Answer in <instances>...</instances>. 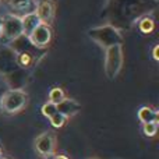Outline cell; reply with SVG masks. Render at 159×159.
Segmentation results:
<instances>
[{
    "label": "cell",
    "mask_w": 159,
    "mask_h": 159,
    "mask_svg": "<svg viewBox=\"0 0 159 159\" xmlns=\"http://www.w3.org/2000/svg\"><path fill=\"white\" fill-rule=\"evenodd\" d=\"M55 145H56V137H55V134L50 131L42 133L35 141L36 152L43 158L52 157L53 152H55Z\"/></svg>",
    "instance_id": "cell-9"
},
{
    "label": "cell",
    "mask_w": 159,
    "mask_h": 159,
    "mask_svg": "<svg viewBox=\"0 0 159 159\" xmlns=\"http://www.w3.org/2000/svg\"><path fill=\"white\" fill-rule=\"evenodd\" d=\"M36 2H41V0H36Z\"/></svg>",
    "instance_id": "cell-27"
},
{
    "label": "cell",
    "mask_w": 159,
    "mask_h": 159,
    "mask_svg": "<svg viewBox=\"0 0 159 159\" xmlns=\"http://www.w3.org/2000/svg\"><path fill=\"white\" fill-rule=\"evenodd\" d=\"M0 3L7 6L13 11V16H17L20 18L25 14L35 13L36 4H38L36 0H0Z\"/></svg>",
    "instance_id": "cell-8"
},
{
    "label": "cell",
    "mask_w": 159,
    "mask_h": 159,
    "mask_svg": "<svg viewBox=\"0 0 159 159\" xmlns=\"http://www.w3.org/2000/svg\"><path fill=\"white\" fill-rule=\"evenodd\" d=\"M22 35V24L21 18L13 14L2 18V30H0V43L8 45L13 39Z\"/></svg>",
    "instance_id": "cell-4"
},
{
    "label": "cell",
    "mask_w": 159,
    "mask_h": 159,
    "mask_svg": "<svg viewBox=\"0 0 159 159\" xmlns=\"http://www.w3.org/2000/svg\"><path fill=\"white\" fill-rule=\"evenodd\" d=\"M3 157V149H2V147H0V158Z\"/></svg>",
    "instance_id": "cell-24"
},
{
    "label": "cell",
    "mask_w": 159,
    "mask_h": 159,
    "mask_svg": "<svg viewBox=\"0 0 159 159\" xmlns=\"http://www.w3.org/2000/svg\"><path fill=\"white\" fill-rule=\"evenodd\" d=\"M28 96L22 89H7L0 102V110L6 113H17L24 109Z\"/></svg>",
    "instance_id": "cell-3"
},
{
    "label": "cell",
    "mask_w": 159,
    "mask_h": 159,
    "mask_svg": "<svg viewBox=\"0 0 159 159\" xmlns=\"http://www.w3.org/2000/svg\"><path fill=\"white\" fill-rule=\"evenodd\" d=\"M138 30L143 34H151L155 30V21L151 16H144L138 20Z\"/></svg>",
    "instance_id": "cell-16"
},
{
    "label": "cell",
    "mask_w": 159,
    "mask_h": 159,
    "mask_svg": "<svg viewBox=\"0 0 159 159\" xmlns=\"http://www.w3.org/2000/svg\"><path fill=\"white\" fill-rule=\"evenodd\" d=\"M158 6V0H107L105 16L109 25L117 31L129 30L135 21L148 16Z\"/></svg>",
    "instance_id": "cell-1"
},
{
    "label": "cell",
    "mask_w": 159,
    "mask_h": 159,
    "mask_svg": "<svg viewBox=\"0 0 159 159\" xmlns=\"http://www.w3.org/2000/svg\"><path fill=\"white\" fill-rule=\"evenodd\" d=\"M50 120V124H52L55 129H61V127L66 124V121H67V117L66 116H63L61 113H59V112H56L55 115L52 116V117L49 119Z\"/></svg>",
    "instance_id": "cell-19"
},
{
    "label": "cell",
    "mask_w": 159,
    "mask_h": 159,
    "mask_svg": "<svg viewBox=\"0 0 159 159\" xmlns=\"http://www.w3.org/2000/svg\"><path fill=\"white\" fill-rule=\"evenodd\" d=\"M64 98H66V93H64V91L61 89L60 87H55V88H52V89H50V92H49V102L57 105V103H60Z\"/></svg>",
    "instance_id": "cell-17"
},
{
    "label": "cell",
    "mask_w": 159,
    "mask_h": 159,
    "mask_svg": "<svg viewBox=\"0 0 159 159\" xmlns=\"http://www.w3.org/2000/svg\"><path fill=\"white\" fill-rule=\"evenodd\" d=\"M42 115L45 116V117H48V119H50L53 115H55L56 112H57V107H56V105L55 103H52V102H49L48 101L46 103L42 106Z\"/></svg>",
    "instance_id": "cell-20"
},
{
    "label": "cell",
    "mask_w": 159,
    "mask_h": 159,
    "mask_svg": "<svg viewBox=\"0 0 159 159\" xmlns=\"http://www.w3.org/2000/svg\"><path fill=\"white\" fill-rule=\"evenodd\" d=\"M55 159H70L69 157H66V155H56V157H55Z\"/></svg>",
    "instance_id": "cell-23"
},
{
    "label": "cell",
    "mask_w": 159,
    "mask_h": 159,
    "mask_svg": "<svg viewBox=\"0 0 159 159\" xmlns=\"http://www.w3.org/2000/svg\"><path fill=\"white\" fill-rule=\"evenodd\" d=\"M123 64V50L121 45H115L106 49L105 53V73L109 80L117 77Z\"/></svg>",
    "instance_id": "cell-5"
},
{
    "label": "cell",
    "mask_w": 159,
    "mask_h": 159,
    "mask_svg": "<svg viewBox=\"0 0 159 159\" xmlns=\"http://www.w3.org/2000/svg\"><path fill=\"white\" fill-rule=\"evenodd\" d=\"M36 16H38L41 24H48L53 20L55 16V6H53L52 0H41L36 4V10H35Z\"/></svg>",
    "instance_id": "cell-12"
},
{
    "label": "cell",
    "mask_w": 159,
    "mask_h": 159,
    "mask_svg": "<svg viewBox=\"0 0 159 159\" xmlns=\"http://www.w3.org/2000/svg\"><path fill=\"white\" fill-rule=\"evenodd\" d=\"M158 50H159V46H158V45H155V48H154V52H152V56H154V59H155V60H159Z\"/></svg>",
    "instance_id": "cell-22"
},
{
    "label": "cell",
    "mask_w": 159,
    "mask_h": 159,
    "mask_svg": "<svg viewBox=\"0 0 159 159\" xmlns=\"http://www.w3.org/2000/svg\"><path fill=\"white\" fill-rule=\"evenodd\" d=\"M138 119H140V121H143V124L158 121V112L149 106H143L138 110Z\"/></svg>",
    "instance_id": "cell-15"
},
{
    "label": "cell",
    "mask_w": 159,
    "mask_h": 159,
    "mask_svg": "<svg viewBox=\"0 0 159 159\" xmlns=\"http://www.w3.org/2000/svg\"><path fill=\"white\" fill-rule=\"evenodd\" d=\"M53 159H55V158H53Z\"/></svg>",
    "instance_id": "cell-28"
},
{
    "label": "cell",
    "mask_w": 159,
    "mask_h": 159,
    "mask_svg": "<svg viewBox=\"0 0 159 159\" xmlns=\"http://www.w3.org/2000/svg\"><path fill=\"white\" fill-rule=\"evenodd\" d=\"M30 41L38 48H46L52 39V30L48 24H39L28 36Z\"/></svg>",
    "instance_id": "cell-11"
},
{
    "label": "cell",
    "mask_w": 159,
    "mask_h": 159,
    "mask_svg": "<svg viewBox=\"0 0 159 159\" xmlns=\"http://www.w3.org/2000/svg\"><path fill=\"white\" fill-rule=\"evenodd\" d=\"M28 78H30V71L21 67H17L8 74L3 75V81L8 89H22L27 85Z\"/></svg>",
    "instance_id": "cell-7"
},
{
    "label": "cell",
    "mask_w": 159,
    "mask_h": 159,
    "mask_svg": "<svg viewBox=\"0 0 159 159\" xmlns=\"http://www.w3.org/2000/svg\"><path fill=\"white\" fill-rule=\"evenodd\" d=\"M0 30H2V17H0Z\"/></svg>",
    "instance_id": "cell-25"
},
{
    "label": "cell",
    "mask_w": 159,
    "mask_h": 159,
    "mask_svg": "<svg viewBox=\"0 0 159 159\" xmlns=\"http://www.w3.org/2000/svg\"><path fill=\"white\" fill-rule=\"evenodd\" d=\"M143 133L145 137H155L158 133V121H151V123L143 124Z\"/></svg>",
    "instance_id": "cell-18"
},
{
    "label": "cell",
    "mask_w": 159,
    "mask_h": 159,
    "mask_svg": "<svg viewBox=\"0 0 159 159\" xmlns=\"http://www.w3.org/2000/svg\"><path fill=\"white\" fill-rule=\"evenodd\" d=\"M21 24H22V34L30 36L31 32L41 24V21H39L36 13H30L21 17Z\"/></svg>",
    "instance_id": "cell-14"
},
{
    "label": "cell",
    "mask_w": 159,
    "mask_h": 159,
    "mask_svg": "<svg viewBox=\"0 0 159 159\" xmlns=\"http://www.w3.org/2000/svg\"><path fill=\"white\" fill-rule=\"evenodd\" d=\"M18 67L17 64L16 53L10 49L8 45L0 46V77L8 74L10 71L16 70Z\"/></svg>",
    "instance_id": "cell-10"
},
{
    "label": "cell",
    "mask_w": 159,
    "mask_h": 159,
    "mask_svg": "<svg viewBox=\"0 0 159 159\" xmlns=\"http://www.w3.org/2000/svg\"><path fill=\"white\" fill-rule=\"evenodd\" d=\"M8 88L6 87V84H4V81H3V77H2V81H0V102H2V98H3V95H4V92L7 91Z\"/></svg>",
    "instance_id": "cell-21"
},
{
    "label": "cell",
    "mask_w": 159,
    "mask_h": 159,
    "mask_svg": "<svg viewBox=\"0 0 159 159\" xmlns=\"http://www.w3.org/2000/svg\"><path fill=\"white\" fill-rule=\"evenodd\" d=\"M8 46H10V49L13 50L16 55H18V53H30V55H34L35 57H38L39 60H41L48 52L46 48L35 46V45L30 41V38H28L27 35H24V34L20 35L18 38L13 39V41L8 43Z\"/></svg>",
    "instance_id": "cell-6"
},
{
    "label": "cell",
    "mask_w": 159,
    "mask_h": 159,
    "mask_svg": "<svg viewBox=\"0 0 159 159\" xmlns=\"http://www.w3.org/2000/svg\"><path fill=\"white\" fill-rule=\"evenodd\" d=\"M56 107H57V112L61 113L63 116H66L67 119H69L70 116H74L75 113H78L80 110H81V105H80L77 101L70 99V98H64L60 103L56 105Z\"/></svg>",
    "instance_id": "cell-13"
},
{
    "label": "cell",
    "mask_w": 159,
    "mask_h": 159,
    "mask_svg": "<svg viewBox=\"0 0 159 159\" xmlns=\"http://www.w3.org/2000/svg\"><path fill=\"white\" fill-rule=\"evenodd\" d=\"M88 35L96 43H99L102 48H105V49H107L110 46H115V45H120L121 41H123V36H121L120 31H117L115 27H112L109 24L92 28V30H89Z\"/></svg>",
    "instance_id": "cell-2"
},
{
    "label": "cell",
    "mask_w": 159,
    "mask_h": 159,
    "mask_svg": "<svg viewBox=\"0 0 159 159\" xmlns=\"http://www.w3.org/2000/svg\"><path fill=\"white\" fill-rule=\"evenodd\" d=\"M0 159H8V158H4V157H2V158H0Z\"/></svg>",
    "instance_id": "cell-26"
}]
</instances>
